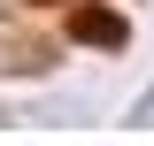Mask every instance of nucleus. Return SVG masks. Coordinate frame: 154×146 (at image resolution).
I'll list each match as a JSON object with an SVG mask.
<instances>
[{
    "label": "nucleus",
    "instance_id": "nucleus-1",
    "mask_svg": "<svg viewBox=\"0 0 154 146\" xmlns=\"http://www.w3.org/2000/svg\"><path fill=\"white\" fill-rule=\"evenodd\" d=\"M69 31L85 38V46H100V54H116V46H123V16H116V8H77Z\"/></svg>",
    "mask_w": 154,
    "mask_h": 146
},
{
    "label": "nucleus",
    "instance_id": "nucleus-2",
    "mask_svg": "<svg viewBox=\"0 0 154 146\" xmlns=\"http://www.w3.org/2000/svg\"><path fill=\"white\" fill-rule=\"evenodd\" d=\"M139 123H154V92H146V100H139Z\"/></svg>",
    "mask_w": 154,
    "mask_h": 146
}]
</instances>
